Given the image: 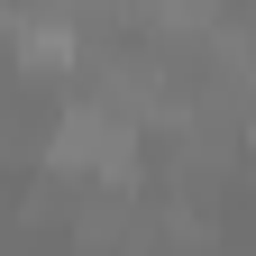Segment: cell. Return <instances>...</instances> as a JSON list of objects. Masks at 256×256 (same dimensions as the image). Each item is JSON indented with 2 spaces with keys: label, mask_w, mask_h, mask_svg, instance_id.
<instances>
[{
  "label": "cell",
  "mask_w": 256,
  "mask_h": 256,
  "mask_svg": "<svg viewBox=\"0 0 256 256\" xmlns=\"http://www.w3.org/2000/svg\"><path fill=\"white\" fill-rule=\"evenodd\" d=\"M55 165L119 183L128 165H138V128H128L119 110H101V101H82V110H64V128H55Z\"/></svg>",
  "instance_id": "cell-1"
},
{
  "label": "cell",
  "mask_w": 256,
  "mask_h": 256,
  "mask_svg": "<svg viewBox=\"0 0 256 256\" xmlns=\"http://www.w3.org/2000/svg\"><path fill=\"white\" fill-rule=\"evenodd\" d=\"M10 37H18L28 74H64V64H74V28H64V18H18Z\"/></svg>",
  "instance_id": "cell-2"
}]
</instances>
